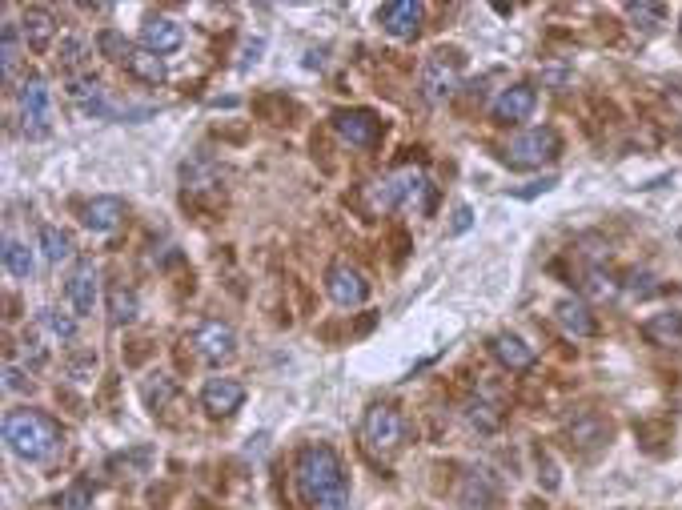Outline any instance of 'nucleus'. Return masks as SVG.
Wrapping results in <instances>:
<instances>
[{"mask_svg": "<svg viewBox=\"0 0 682 510\" xmlns=\"http://www.w3.org/2000/svg\"><path fill=\"white\" fill-rule=\"evenodd\" d=\"M293 482L297 494L309 510H350V478L341 466L337 450L325 442H309L297 450L293 462Z\"/></svg>", "mask_w": 682, "mask_h": 510, "instance_id": "obj_1", "label": "nucleus"}, {"mask_svg": "<svg viewBox=\"0 0 682 510\" xmlns=\"http://www.w3.org/2000/svg\"><path fill=\"white\" fill-rule=\"evenodd\" d=\"M5 442H9V450H13L17 458H25V462H45V458H53V454L61 450L65 434H61V426H57L49 414H41V410H13V414L5 418Z\"/></svg>", "mask_w": 682, "mask_h": 510, "instance_id": "obj_2", "label": "nucleus"}, {"mask_svg": "<svg viewBox=\"0 0 682 510\" xmlns=\"http://www.w3.org/2000/svg\"><path fill=\"white\" fill-rule=\"evenodd\" d=\"M558 153H562V137H558V129L542 125V129H526V133H518V137L506 145L502 161H506L510 169H542V165L558 161Z\"/></svg>", "mask_w": 682, "mask_h": 510, "instance_id": "obj_3", "label": "nucleus"}, {"mask_svg": "<svg viewBox=\"0 0 682 510\" xmlns=\"http://www.w3.org/2000/svg\"><path fill=\"white\" fill-rule=\"evenodd\" d=\"M362 438H366L370 450L394 454V450L402 446V438H406V418H402V410L390 406V402H374V406L366 410V418H362Z\"/></svg>", "mask_w": 682, "mask_h": 510, "instance_id": "obj_4", "label": "nucleus"}, {"mask_svg": "<svg viewBox=\"0 0 682 510\" xmlns=\"http://www.w3.org/2000/svg\"><path fill=\"white\" fill-rule=\"evenodd\" d=\"M462 85V53L458 49H438L422 65V97L426 101H446Z\"/></svg>", "mask_w": 682, "mask_h": 510, "instance_id": "obj_5", "label": "nucleus"}, {"mask_svg": "<svg viewBox=\"0 0 682 510\" xmlns=\"http://www.w3.org/2000/svg\"><path fill=\"white\" fill-rule=\"evenodd\" d=\"M21 121H25V137H49L53 129V97L45 77H25L21 85Z\"/></svg>", "mask_w": 682, "mask_h": 510, "instance_id": "obj_6", "label": "nucleus"}, {"mask_svg": "<svg viewBox=\"0 0 682 510\" xmlns=\"http://www.w3.org/2000/svg\"><path fill=\"white\" fill-rule=\"evenodd\" d=\"M325 294H329L333 306L354 310V306H362V302L370 298V282H366V274H362L358 266H350V262H333V266L325 270Z\"/></svg>", "mask_w": 682, "mask_h": 510, "instance_id": "obj_7", "label": "nucleus"}, {"mask_svg": "<svg viewBox=\"0 0 682 510\" xmlns=\"http://www.w3.org/2000/svg\"><path fill=\"white\" fill-rule=\"evenodd\" d=\"M333 133L346 141V145H354V149H374L382 141L386 125L370 109H337L333 113Z\"/></svg>", "mask_w": 682, "mask_h": 510, "instance_id": "obj_8", "label": "nucleus"}, {"mask_svg": "<svg viewBox=\"0 0 682 510\" xmlns=\"http://www.w3.org/2000/svg\"><path fill=\"white\" fill-rule=\"evenodd\" d=\"M193 350H197L201 362L225 366V362H233V354H237V334H233L229 322L209 318V322H201V326L193 330Z\"/></svg>", "mask_w": 682, "mask_h": 510, "instance_id": "obj_9", "label": "nucleus"}, {"mask_svg": "<svg viewBox=\"0 0 682 510\" xmlns=\"http://www.w3.org/2000/svg\"><path fill=\"white\" fill-rule=\"evenodd\" d=\"M610 442V422L598 414V410H578L570 422H566V446L578 450V454H594Z\"/></svg>", "mask_w": 682, "mask_h": 510, "instance_id": "obj_10", "label": "nucleus"}, {"mask_svg": "<svg viewBox=\"0 0 682 510\" xmlns=\"http://www.w3.org/2000/svg\"><path fill=\"white\" fill-rule=\"evenodd\" d=\"M422 17H426V9L414 5V0H394V5L378 9V21L394 41H414L422 33Z\"/></svg>", "mask_w": 682, "mask_h": 510, "instance_id": "obj_11", "label": "nucleus"}, {"mask_svg": "<svg viewBox=\"0 0 682 510\" xmlns=\"http://www.w3.org/2000/svg\"><path fill=\"white\" fill-rule=\"evenodd\" d=\"M241 402H245V386H241L237 378H209V382L201 386V406H205V414H213V418L237 414Z\"/></svg>", "mask_w": 682, "mask_h": 510, "instance_id": "obj_12", "label": "nucleus"}, {"mask_svg": "<svg viewBox=\"0 0 682 510\" xmlns=\"http://www.w3.org/2000/svg\"><path fill=\"white\" fill-rule=\"evenodd\" d=\"M490 354H494V362L502 366V370H510V374H526L530 366H534V346L526 342V338H518V334H510V330H502V334H494L490 338Z\"/></svg>", "mask_w": 682, "mask_h": 510, "instance_id": "obj_13", "label": "nucleus"}, {"mask_svg": "<svg viewBox=\"0 0 682 510\" xmlns=\"http://www.w3.org/2000/svg\"><path fill=\"white\" fill-rule=\"evenodd\" d=\"M534 105H538V93H534V85H506V89L498 93V101H494V121H502V125L530 121Z\"/></svg>", "mask_w": 682, "mask_h": 510, "instance_id": "obj_14", "label": "nucleus"}, {"mask_svg": "<svg viewBox=\"0 0 682 510\" xmlns=\"http://www.w3.org/2000/svg\"><path fill=\"white\" fill-rule=\"evenodd\" d=\"M185 45V29L173 21V17H149L141 25V49L165 57V53H177Z\"/></svg>", "mask_w": 682, "mask_h": 510, "instance_id": "obj_15", "label": "nucleus"}, {"mask_svg": "<svg viewBox=\"0 0 682 510\" xmlns=\"http://www.w3.org/2000/svg\"><path fill=\"white\" fill-rule=\"evenodd\" d=\"M125 217H129V205L121 197H109V193H101V197H93V201L81 205V221L93 233H109V229L125 225Z\"/></svg>", "mask_w": 682, "mask_h": 510, "instance_id": "obj_16", "label": "nucleus"}, {"mask_svg": "<svg viewBox=\"0 0 682 510\" xmlns=\"http://www.w3.org/2000/svg\"><path fill=\"white\" fill-rule=\"evenodd\" d=\"M554 322L570 334V338H594L598 334V318L590 314V306L582 298H562L554 306Z\"/></svg>", "mask_w": 682, "mask_h": 510, "instance_id": "obj_17", "label": "nucleus"}, {"mask_svg": "<svg viewBox=\"0 0 682 510\" xmlns=\"http://www.w3.org/2000/svg\"><path fill=\"white\" fill-rule=\"evenodd\" d=\"M21 37H25V45H29L33 53H45V49L53 45V37H57L53 13L41 9V5H29V9L21 13Z\"/></svg>", "mask_w": 682, "mask_h": 510, "instance_id": "obj_18", "label": "nucleus"}, {"mask_svg": "<svg viewBox=\"0 0 682 510\" xmlns=\"http://www.w3.org/2000/svg\"><path fill=\"white\" fill-rule=\"evenodd\" d=\"M65 294H69V306H73L81 318L93 314V306H97V266H93V262H81V266L69 274Z\"/></svg>", "mask_w": 682, "mask_h": 510, "instance_id": "obj_19", "label": "nucleus"}, {"mask_svg": "<svg viewBox=\"0 0 682 510\" xmlns=\"http://www.w3.org/2000/svg\"><path fill=\"white\" fill-rule=\"evenodd\" d=\"M358 201H362V209H366L370 217H386L390 209H398V205H402V185H398V177L370 181V185H362Z\"/></svg>", "mask_w": 682, "mask_h": 510, "instance_id": "obj_20", "label": "nucleus"}, {"mask_svg": "<svg viewBox=\"0 0 682 510\" xmlns=\"http://www.w3.org/2000/svg\"><path fill=\"white\" fill-rule=\"evenodd\" d=\"M458 494H462V502H466L470 510H486V506L498 498V478H494L490 470L478 466V470H470V474L462 478V490H458Z\"/></svg>", "mask_w": 682, "mask_h": 510, "instance_id": "obj_21", "label": "nucleus"}, {"mask_svg": "<svg viewBox=\"0 0 682 510\" xmlns=\"http://www.w3.org/2000/svg\"><path fill=\"white\" fill-rule=\"evenodd\" d=\"M642 338L650 346H682V314L678 310H666V314H654L642 322Z\"/></svg>", "mask_w": 682, "mask_h": 510, "instance_id": "obj_22", "label": "nucleus"}, {"mask_svg": "<svg viewBox=\"0 0 682 510\" xmlns=\"http://www.w3.org/2000/svg\"><path fill=\"white\" fill-rule=\"evenodd\" d=\"M137 314H141L137 290L125 286V282H113V286H109V322H113V326H133Z\"/></svg>", "mask_w": 682, "mask_h": 510, "instance_id": "obj_23", "label": "nucleus"}, {"mask_svg": "<svg viewBox=\"0 0 682 510\" xmlns=\"http://www.w3.org/2000/svg\"><path fill=\"white\" fill-rule=\"evenodd\" d=\"M125 69H129L141 85H165V77H169L165 57H157V53H149V49H133V57L125 61Z\"/></svg>", "mask_w": 682, "mask_h": 510, "instance_id": "obj_24", "label": "nucleus"}, {"mask_svg": "<svg viewBox=\"0 0 682 510\" xmlns=\"http://www.w3.org/2000/svg\"><path fill=\"white\" fill-rule=\"evenodd\" d=\"M582 290H586L594 302H614V298L622 294V282H618L610 270H602V266H590V270H586V282H582Z\"/></svg>", "mask_w": 682, "mask_h": 510, "instance_id": "obj_25", "label": "nucleus"}, {"mask_svg": "<svg viewBox=\"0 0 682 510\" xmlns=\"http://www.w3.org/2000/svg\"><path fill=\"white\" fill-rule=\"evenodd\" d=\"M141 398H145V406L157 414V410H165V406L177 398V386H173L169 374H149L145 386H141Z\"/></svg>", "mask_w": 682, "mask_h": 510, "instance_id": "obj_26", "label": "nucleus"}, {"mask_svg": "<svg viewBox=\"0 0 682 510\" xmlns=\"http://www.w3.org/2000/svg\"><path fill=\"white\" fill-rule=\"evenodd\" d=\"M466 422H470L474 430H482V434H494V430L502 426V410H498V402H490V398H474V402L466 406Z\"/></svg>", "mask_w": 682, "mask_h": 510, "instance_id": "obj_27", "label": "nucleus"}, {"mask_svg": "<svg viewBox=\"0 0 682 510\" xmlns=\"http://www.w3.org/2000/svg\"><path fill=\"white\" fill-rule=\"evenodd\" d=\"M41 249L49 262H69L73 258V237L57 225H41Z\"/></svg>", "mask_w": 682, "mask_h": 510, "instance_id": "obj_28", "label": "nucleus"}, {"mask_svg": "<svg viewBox=\"0 0 682 510\" xmlns=\"http://www.w3.org/2000/svg\"><path fill=\"white\" fill-rule=\"evenodd\" d=\"M17 61H21V29L9 21L0 29V65H5V81L17 77Z\"/></svg>", "mask_w": 682, "mask_h": 510, "instance_id": "obj_29", "label": "nucleus"}, {"mask_svg": "<svg viewBox=\"0 0 682 510\" xmlns=\"http://www.w3.org/2000/svg\"><path fill=\"white\" fill-rule=\"evenodd\" d=\"M5 270L13 278H33V249L25 241H5Z\"/></svg>", "mask_w": 682, "mask_h": 510, "instance_id": "obj_30", "label": "nucleus"}, {"mask_svg": "<svg viewBox=\"0 0 682 510\" xmlns=\"http://www.w3.org/2000/svg\"><path fill=\"white\" fill-rule=\"evenodd\" d=\"M149 462H153V446H133V450L109 458V470H113V474H117V470H125V474H145Z\"/></svg>", "mask_w": 682, "mask_h": 510, "instance_id": "obj_31", "label": "nucleus"}, {"mask_svg": "<svg viewBox=\"0 0 682 510\" xmlns=\"http://www.w3.org/2000/svg\"><path fill=\"white\" fill-rule=\"evenodd\" d=\"M97 49H101V53H105L109 61H121V65H125V61L133 57V45H129V41H125V37H121L117 29H105V33L97 37Z\"/></svg>", "mask_w": 682, "mask_h": 510, "instance_id": "obj_32", "label": "nucleus"}, {"mask_svg": "<svg viewBox=\"0 0 682 510\" xmlns=\"http://www.w3.org/2000/svg\"><path fill=\"white\" fill-rule=\"evenodd\" d=\"M41 322L49 326V334H53L57 342H73V338H77V322H73L69 314H61V310H41Z\"/></svg>", "mask_w": 682, "mask_h": 510, "instance_id": "obj_33", "label": "nucleus"}, {"mask_svg": "<svg viewBox=\"0 0 682 510\" xmlns=\"http://www.w3.org/2000/svg\"><path fill=\"white\" fill-rule=\"evenodd\" d=\"M89 506H93L89 482H73V486L61 494V510H89Z\"/></svg>", "mask_w": 682, "mask_h": 510, "instance_id": "obj_34", "label": "nucleus"}, {"mask_svg": "<svg viewBox=\"0 0 682 510\" xmlns=\"http://www.w3.org/2000/svg\"><path fill=\"white\" fill-rule=\"evenodd\" d=\"M622 290H626L630 298H650V294H654V278H650L646 270H630L626 282H622Z\"/></svg>", "mask_w": 682, "mask_h": 510, "instance_id": "obj_35", "label": "nucleus"}, {"mask_svg": "<svg viewBox=\"0 0 682 510\" xmlns=\"http://www.w3.org/2000/svg\"><path fill=\"white\" fill-rule=\"evenodd\" d=\"M21 350H25V366H33V370H41V366L49 362V354H45V346H41V338H37V334H25Z\"/></svg>", "mask_w": 682, "mask_h": 510, "instance_id": "obj_36", "label": "nucleus"}, {"mask_svg": "<svg viewBox=\"0 0 682 510\" xmlns=\"http://www.w3.org/2000/svg\"><path fill=\"white\" fill-rule=\"evenodd\" d=\"M538 482H542V490H558V466L550 462V454H538Z\"/></svg>", "mask_w": 682, "mask_h": 510, "instance_id": "obj_37", "label": "nucleus"}, {"mask_svg": "<svg viewBox=\"0 0 682 510\" xmlns=\"http://www.w3.org/2000/svg\"><path fill=\"white\" fill-rule=\"evenodd\" d=\"M626 13H630L634 21H646V25H658V21L666 17L662 5H626Z\"/></svg>", "mask_w": 682, "mask_h": 510, "instance_id": "obj_38", "label": "nucleus"}, {"mask_svg": "<svg viewBox=\"0 0 682 510\" xmlns=\"http://www.w3.org/2000/svg\"><path fill=\"white\" fill-rule=\"evenodd\" d=\"M81 53H85V41H81V37H69V41L61 45V65H77Z\"/></svg>", "mask_w": 682, "mask_h": 510, "instance_id": "obj_39", "label": "nucleus"}, {"mask_svg": "<svg viewBox=\"0 0 682 510\" xmlns=\"http://www.w3.org/2000/svg\"><path fill=\"white\" fill-rule=\"evenodd\" d=\"M5 386H9V390H33V378H29L25 370L9 366V370H5Z\"/></svg>", "mask_w": 682, "mask_h": 510, "instance_id": "obj_40", "label": "nucleus"}, {"mask_svg": "<svg viewBox=\"0 0 682 510\" xmlns=\"http://www.w3.org/2000/svg\"><path fill=\"white\" fill-rule=\"evenodd\" d=\"M554 185H558V177H542V181H530L526 189H518L514 197H534V193H550Z\"/></svg>", "mask_w": 682, "mask_h": 510, "instance_id": "obj_41", "label": "nucleus"}, {"mask_svg": "<svg viewBox=\"0 0 682 510\" xmlns=\"http://www.w3.org/2000/svg\"><path fill=\"white\" fill-rule=\"evenodd\" d=\"M470 217H474V213H470L466 205H458V209H454V225H450V233H466V229H470Z\"/></svg>", "mask_w": 682, "mask_h": 510, "instance_id": "obj_42", "label": "nucleus"}, {"mask_svg": "<svg viewBox=\"0 0 682 510\" xmlns=\"http://www.w3.org/2000/svg\"><path fill=\"white\" fill-rule=\"evenodd\" d=\"M261 49H265L261 41H253V45H245V49H241V69H249V65H257V53H261Z\"/></svg>", "mask_w": 682, "mask_h": 510, "instance_id": "obj_43", "label": "nucleus"}, {"mask_svg": "<svg viewBox=\"0 0 682 510\" xmlns=\"http://www.w3.org/2000/svg\"><path fill=\"white\" fill-rule=\"evenodd\" d=\"M678 241H682V229H678Z\"/></svg>", "mask_w": 682, "mask_h": 510, "instance_id": "obj_44", "label": "nucleus"}, {"mask_svg": "<svg viewBox=\"0 0 682 510\" xmlns=\"http://www.w3.org/2000/svg\"><path fill=\"white\" fill-rule=\"evenodd\" d=\"M618 510H622V506H618Z\"/></svg>", "mask_w": 682, "mask_h": 510, "instance_id": "obj_45", "label": "nucleus"}]
</instances>
